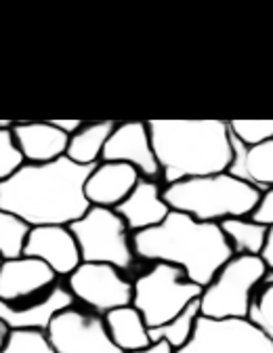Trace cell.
Segmentation results:
<instances>
[{
  "mask_svg": "<svg viewBox=\"0 0 273 353\" xmlns=\"http://www.w3.org/2000/svg\"><path fill=\"white\" fill-rule=\"evenodd\" d=\"M170 210L185 212L204 223H221L225 219L250 216L261 192L230 172L185 179L162 190Z\"/></svg>",
  "mask_w": 273,
  "mask_h": 353,
  "instance_id": "cell-4",
  "label": "cell"
},
{
  "mask_svg": "<svg viewBox=\"0 0 273 353\" xmlns=\"http://www.w3.org/2000/svg\"><path fill=\"white\" fill-rule=\"evenodd\" d=\"M68 288L76 301L97 316L132 303V282L108 263H80V268L68 276Z\"/></svg>",
  "mask_w": 273,
  "mask_h": 353,
  "instance_id": "cell-9",
  "label": "cell"
},
{
  "mask_svg": "<svg viewBox=\"0 0 273 353\" xmlns=\"http://www.w3.org/2000/svg\"><path fill=\"white\" fill-rule=\"evenodd\" d=\"M93 166H80L70 158L44 164H23L0 183V208L19 216L30 228H70L90 208L84 185Z\"/></svg>",
  "mask_w": 273,
  "mask_h": 353,
  "instance_id": "cell-1",
  "label": "cell"
},
{
  "mask_svg": "<svg viewBox=\"0 0 273 353\" xmlns=\"http://www.w3.org/2000/svg\"><path fill=\"white\" fill-rule=\"evenodd\" d=\"M101 162H124L136 168L143 179L156 181L160 176V164L156 160L148 122L130 120L118 122L110 135Z\"/></svg>",
  "mask_w": 273,
  "mask_h": 353,
  "instance_id": "cell-11",
  "label": "cell"
},
{
  "mask_svg": "<svg viewBox=\"0 0 273 353\" xmlns=\"http://www.w3.org/2000/svg\"><path fill=\"white\" fill-rule=\"evenodd\" d=\"M250 219L265 228H273V188L261 192L259 204L250 212Z\"/></svg>",
  "mask_w": 273,
  "mask_h": 353,
  "instance_id": "cell-28",
  "label": "cell"
},
{
  "mask_svg": "<svg viewBox=\"0 0 273 353\" xmlns=\"http://www.w3.org/2000/svg\"><path fill=\"white\" fill-rule=\"evenodd\" d=\"M230 132L246 148L273 139V120H230Z\"/></svg>",
  "mask_w": 273,
  "mask_h": 353,
  "instance_id": "cell-25",
  "label": "cell"
},
{
  "mask_svg": "<svg viewBox=\"0 0 273 353\" xmlns=\"http://www.w3.org/2000/svg\"><path fill=\"white\" fill-rule=\"evenodd\" d=\"M3 353H57L44 330H11Z\"/></svg>",
  "mask_w": 273,
  "mask_h": 353,
  "instance_id": "cell-24",
  "label": "cell"
},
{
  "mask_svg": "<svg viewBox=\"0 0 273 353\" xmlns=\"http://www.w3.org/2000/svg\"><path fill=\"white\" fill-rule=\"evenodd\" d=\"M23 164L26 158L15 141L13 128H0V183L13 176Z\"/></svg>",
  "mask_w": 273,
  "mask_h": 353,
  "instance_id": "cell-27",
  "label": "cell"
},
{
  "mask_svg": "<svg viewBox=\"0 0 273 353\" xmlns=\"http://www.w3.org/2000/svg\"><path fill=\"white\" fill-rule=\"evenodd\" d=\"M148 128L166 185L230 170L227 120H150Z\"/></svg>",
  "mask_w": 273,
  "mask_h": 353,
  "instance_id": "cell-3",
  "label": "cell"
},
{
  "mask_svg": "<svg viewBox=\"0 0 273 353\" xmlns=\"http://www.w3.org/2000/svg\"><path fill=\"white\" fill-rule=\"evenodd\" d=\"M132 250L141 261L174 265L200 288H206L234 256L219 223H204L176 210L160 225L132 234Z\"/></svg>",
  "mask_w": 273,
  "mask_h": 353,
  "instance_id": "cell-2",
  "label": "cell"
},
{
  "mask_svg": "<svg viewBox=\"0 0 273 353\" xmlns=\"http://www.w3.org/2000/svg\"><path fill=\"white\" fill-rule=\"evenodd\" d=\"M263 286H273V270H267V272H265Z\"/></svg>",
  "mask_w": 273,
  "mask_h": 353,
  "instance_id": "cell-33",
  "label": "cell"
},
{
  "mask_svg": "<svg viewBox=\"0 0 273 353\" xmlns=\"http://www.w3.org/2000/svg\"><path fill=\"white\" fill-rule=\"evenodd\" d=\"M57 353H124L110 336L103 316L70 307L47 330Z\"/></svg>",
  "mask_w": 273,
  "mask_h": 353,
  "instance_id": "cell-10",
  "label": "cell"
},
{
  "mask_svg": "<svg viewBox=\"0 0 273 353\" xmlns=\"http://www.w3.org/2000/svg\"><path fill=\"white\" fill-rule=\"evenodd\" d=\"M103 320H105L112 341L124 353H134V351H141L152 345L150 328H148L143 316L136 312L132 305L114 309V312L103 316Z\"/></svg>",
  "mask_w": 273,
  "mask_h": 353,
  "instance_id": "cell-19",
  "label": "cell"
},
{
  "mask_svg": "<svg viewBox=\"0 0 273 353\" xmlns=\"http://www.w3.org/2000/svg\"><path fill=\"white\" fill-rule=\"evenodd\" d=\"M265 263L261 256L234 254L227 261L212 282L200 294V316L212 320L248 318L252 292L265 278Z\"/></svg>",
  "mask_w": 273,
  "mask_h": 353,
  "instance_id": "cell-5",
  "label": "cell"
},
{
  "mask_svg": "<svg viewBox=\"0 0 273 353\" xmlns=\"http://www.w3.org/2000/svg\"><path fill=\"white\" fill-rule=\"evenodd\" d=\"M0 265H3V259H0Z\"/></svg>",
  "mask_w": 273,
  "mask_h": 353,
  "instance_id": "cell-34",
  "label": "cell"
},
{
  "mask_svg": "<svg viewBox=\"0 0 273 353\" xmlns=\"http://www.w3.org/2000/svg\"><path fill=\"white\" fill-rule=\"evenodd\" d=\"M15 141L28 164H44L65 156L70 137L49 122H15L13 126Z\"/></svg>",
  "mask_w": 273,
  "mask_h": 353,
  "instance_id": "cell-17",
  "label": "cell"
},
{
  "mask_svg": "<svg viewBox=\"0 0 273 353\" xmlns=\"http://www.w3.org/2000/svg\"><path fill=\"white\" fill-rule=\"evenodd\" d=\"M30 230L26 221L0 208V259L11 261L21 256Z\"/></svg>",
  "mask_w": 273,
  "mask_h": 353,
  "instance_id": "cell-23",
  "label": "cell"
},
{
  "mask_svg": "<svg viewBox=\"0 0 273 353\" xmlns=\"http://www.w3.org/2000/svg\"><path fill=\"white\" fill-rule=\"evenodd\" d=\"M261 261L265 263L267 270H273V228L267 230V238H265V246L261 250Z\"/></svg>",
  "mask_w": 273,
  "mask_h": 353,
  "instance_id": "cell-29",
  "label": "cell"
},
{
  "mask_svg": "<svg viewBox=\"0 0 273 353\" xmlns=\"http://www.w3.org/2000/svg\"><path fill=\"white\" fill-rule=\"evenodd\" d=\"M232 164H230V174H234L236 179L256 188L259 192H265L269 188H273V139L246 148L244 143H240L232 132Z\"/></svg>",
  "mask_w": 273,
  "mask_h": 353,
  "instance_id": "cell-18",
  "label": "cell"
},
{
  "mask_svg": "<svg viewBox=\"0 0 273 353\" xmlns=\"http://www.w3.org/2000/svg\"><path fill=\"white\" fill-rule=\"evenodd\" d=\"M70 230L78 242L82 263H108L120 272L134 268L136 254L130 232L114 208L90 206Z\"/></svg>",
  "mask_w": 273,
  "mask_h": 353,
  "instance_id": "cell-7",
  "label": "cell"
},
{
  "mask_svg": "<svg viewBox=\"0 0 273 353\" xmlns=\"http://www.w3.org/2000/svg\"><path fill=\"white\" fill-rule=\"evenodd\" d=\"M9 332H11V328H9L3 320H0V353H3V349H5V345H7Z\"/></svg>",
  "mask_w": 273,
  "mask_h": 353,
  "instance_id": "cell-32",
  "label": "cell"
},
{
  "mask_svg": "<svg viewBox=\"0 0 273 353\" xmlns=\"http://www.w3.org/2000/svg\"><path fill=\"white\" fill-rule=\"evenodd\" d=\"M74 294L65 286H53L38 301L9 305L0 301V320L11 330H44L47 332L51 322L65 309L74 307Z\"/></svg>",
  "mask_w": 273,
  "mask_h": 353,
  "instance_id": "cell-14",
  "label": "cell"
},
{
  "mask_svg": "<svg viewBox=\"0 0 273 353\" xmlns=\"http://www.w3.org/2000/svg\"><path fill=\"white\" fill-rule=\"evenodd\" d=\"M55 272L34 256H17L0 265V301L9 305L26 303L36 294L49 292L55 286Z\"/></svg>",
  "mask_w": 273,
  "mask_h": 353,
  "instance_id": "cell-12",
  "label": "cell"
},
{
  "mask_svg": "<svg viewBox=\"0 0 273 353\" xmlns=\"http://www.w3.org/2000/svg\"><path fill=\"white\" fill-rule=\"evenodd\" d=\"M219 225H221L227 242H230L234 254H252V256L261 254L269 228L256 223V221H252L250 216L225 219Z\"/></svg>",
  "mask_w": 273,
  "mask_h": 353,
  "instance_id": "cell-21",
  "label": "cell"
},
{
  "mask_svg": "<svg viewBox=\"0 0 273 353\" xmlns=\"http://www.w3.org/2000/svg\"><path fill=\"white\" fill-rule=\"evenodd\" d=\"M114 210L122 216L128 232L139 234V232L160 225L168 216L170 206L164 202L160 185L156 181H150L141 176L139 183L134 185V190Z\"/></svg>",
  "mask_w": 273,
  "mask_h": 353,
  "instance_id": "cell-16",
  "label": "cell"
},
{
  "mask_svg": "<svg viewBox=\"0 0 273 353\" xmlns=\"http://www.w3.org/2000/svg\"><path fill=\"white\" fill-rule=\"evenodd\" d=\"M198 318H200V299L194 301L192 305H188L183 312H181L176 318H172L170 322H166L164 326L150 328V339H152V343L164 341L176 351L192 339Z\"/></svg>",
  "mask_w": 273,
  "mask_h": 353,
  "instance_id": "cell-22",
  "label": "cell"
},
{
  "mask_svg": "<svg viewBox=\"0 0 273 353\" xmlns=\"http://www.w3.org/2000/svg\"><path fill=\"white\" fill-rule=\"evenodd\" d=\"M118 122L112 120H101V122H88L84 124L78 132L70 137L65 158L80 166H95L101 162L103 148L114 132Z\"/></svg>",
  "mask_w": 273,
  "mask_h": 353,
  "instance_id": "cell-20",
  "label": "cell"
},
{
  "mask_svg": "<svg viewBox=\"0 0 273 353\" xmlns=\"http://www.w3.org/2000/svg\"><path fill=\"white\" fill-rule=\"evenodd\" d=\"M141 174L124 162H99L90 170L84 194L90 206L116 208L139 183Z\"/></svg>",
  "mask_w": 273,
  "mask_h": 353,
  "instance_id": "cell-15",
  "label": "cell"
},
{
  "mask_svg": "<svg viewBox=\"0 0 273 353\" xmlns=\"http://www.w3.org/2000/svg\"><path fill=\"white\" fill-rule=\"evenodd\" d=\"M204 288L190 282L174 265L154 263L132 282V307L143 316L148 328H158L176 318L200 299Z\"/></svg>",
  "mask_w": 273,
  "mask_h": 353,
  "instance_id": "cell-6",
  "label": "cell"
},
{
  "mask_svg": "<svg viewBox=\"0 0 273 353\" xmlns=\"http://www.w3.org/2000/svg\"><path fill=\"white\" fill-rule=\"evenodd\" d=\"M248 320L273 343V286H263L254 294Z\"/></svg>",
  "mask_w": 273,
  "mask_h": 353,
  "instance_id": "cell-26",
  "label": "cell"
},
{
  "mask_svg": "<svg viewBox=\"0 0 273 353\" xmlns=\"http://www.w3.org/2000/svg\"><path fill=\"white\" fill-rule=\"evenodd\" d=\"M174 353H273V343L248 318L212 320L200 316L192 339Z\"/></svg>",
  "mask_w": 273,
  "mask_h": 353,
  "instance_id": "cell-8",
  "label": "cell"
},
{
  "mask_svg": "<svg viewBox=\"0 0 273 353\" xmlns=\"http://www.w3.org/2000/svg\"><path fill=\"white\" fill-rule=\"evenodd\" d=\"M59 130H63L68 137H72L74 132H78L82 126H84V122H80V120H51Z\"/></svg>",
  "mask_w": 273,
  "mask_h": 353,
  "instance_id": "cell-30",
  "label": "cell"
},
{
  "mask_svg": "<svg viewBox=\"0 0 273 353\" xmlns=\"http://www.w3.org/2000/svg\"><path fill=\"white\" fill-rule=\"evenodd\" d=\"M23 254L47 263L57 278L72 276L82 263L78 242H76L72 230L63 228V225L32 228L28 234V240H26Z\"/></svg>",
  "mask_w": 273,
  "mask_h": 353,
  "instance_id": "cell-13",
  "label": "cell"
},
{
  "mask_svg": "<svg viewBox=\"0 0 273 353\" xmlns=\"http://www.w3.org/2000/svg\"><path fill=\"white\" fill-rule=\"evenodd\" d=\"M134 353H174V349L164 343V341H158V343H152L150 347L141 349V351H134Z\"/></svg>",
  "mask_w": 273,
  "mask_h": 353,
  "instance_id": "cell-31",
  "label": "cell"
}]
</instances>
